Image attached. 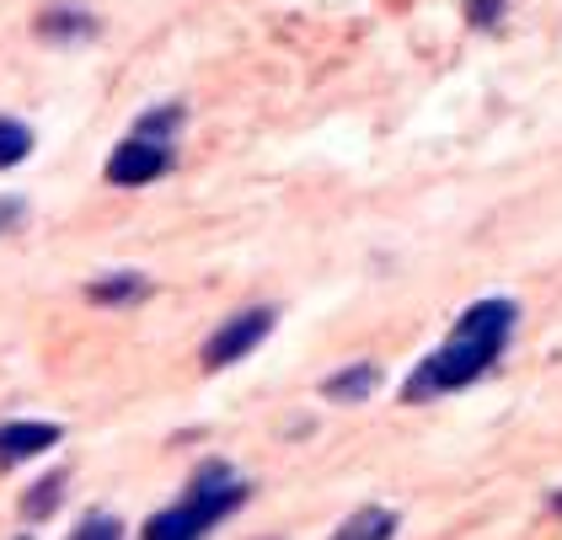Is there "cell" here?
Wrapping results in <instances>:
<instances>
[{"mask_svg":"<svg viewBox=\"0 0 562 540\" xmlns=\"http://www.w3.org/2000/svg\"><path fill=\"white\" fill-rule=\"evenodd\" d=\"M515 300H476L472 311L456 322V333L445 348H434L429 359L413 370V380L402 385L407 402H429L439 391H461L476 374L493 370V359L504 353V342L515 333Z\"/></svg>","mask_w":562,"mask_h":540,"instance_id":"6da1fadb","label":"cell"},{"mask_svg":"<svg viewBox=\"0 0 562 540\" xmlns=\"http://www.w3.org/2000/svg\"><path fill=\"white\" fill-rule=\"evenodd\" d=\"M241 503H247V487H241L225 465H204V471L193 476L188 503L156 514V519L145 525V540H199L210 525H220V519H225L231 508H241Z\"/></svg>","mask_w":562,"mask_h":540,"instance_id":"7a4b0ae2","label":"cell"},{"mask_svg":"<svg viewBox=\"0 0 562 540\" xmlns=\"http://www.w3.org/2000/svg\"><path fill=\"white\" fill-rule=\"evenodd\" d=\"M167 167H172V145H167V139L130 134V139L113 150V161H108V182H119V188H145V182H156Z\"/></svg>","mask_w":562,"mask_h":540,"instance_id":"3957f363","label":"cell"},{"mask_svg":"<svg viewBox=\"0 0 562 540\" xmlns=\"http://www.w3.org/2000/svg\"><path fill=\"white\" fill-rule=\"evenodd\" d=\"M268 333H273V311H262V305H258V311L231 316V322H225V327L204 342V370H225V364L247 359V353H252Z\"/></svg>","mask_w":562,"mask_h":540,"instance_id":"277c9868","label":"cell"},{"mask_svg":"<svg viewBox=\"0 0 562 540\" xmlns=\"http://www.w3.org/2000/svg\"><path fill=\"white\" fill-rule=\"evenodd\" d=\"M54 445H59V423H5L0 428V465H22Z\"/></svg>","mask_w":562,"mask_h":540,"instance_id":"5b68a950","label":"cell"},{"mask_svg":"<svg viewBox=\"0 0 562 540\" xmlns=\"http://www.w3.org/2000/svg\"><path fill=\"white\" fill-rule=\"evenodd\" d=\"M396 536V514L391 508H359L333 530V540H391Z\"/></svg>","mask_w":562,"mask_h":540,"instance_id":"8992f818","label":"cell"},{"mask_svg":"<svg viewBox=\"0 0 562 540\" xmlns=\"http://www.w3.org/2000/svg\"><path fill=\"white\" fill-rule=\"evenodd\" d=\"M381 385V370L375 364H353V370H344V374H333L322 391L333 396V402H364L370 391Z\"/></svg>","mask_w":562,"mask_h":540,"instance_id":"52a82bcc","label":"cell"},{"mask_svg":"<svg viewBox=\"0 0 562 540\" xmlns=\"http://www.w3.org/2000/svg\"><path fill=\"white\" fill-rule=\"evenodd\" d=\"M65 503V476H44V482H33L27 493H22V519H48L54 508Z\"/></svg>","mask_w":562,"mask_h":540,"instance_id":"ba28073f","label":"cell"},{"mask_svg":"<svg viewBox=\"0 0 562 540\" xmlns=\"http://www.w3.org/2000/svg\"><path fill=\"white\" fill-rule=\"evenodd\" d=\"M33 156V128L16 119H0V167H16Z\"/></svg>","mask_w":562,"mask_h":540,"instance_id":"9c48e42d","label":"cell"},{"mask_svg":"<svg viewBox=\"0 0 562 540\" xmlns=\"http://www.w3.org/2000/svg\"><path fill=\"white\" fill-rule=\"evenodd\" d=\"M91 300H97V305H119V300H134V294H145V279H139V273H119V279H97V284H91Z\"/></svg>","mask_w":562,"mask_h":540,"instance_id":"30bf717a","label":"cell"},{"mask_svg":"<svg viewBox=\"0 0 562 540\" xmlns=\"http://www.w3.org/2000/svg\"><path fill=\"white\" fill-rule=\"evenodd\" d=\"M70 540H124V525H119L113 514H91V519H81V525L70 530Z\"/></svg>","mask_w":562,"mask_h":540,"instance_id":"8fae6325","label":"cell"},{"mask_svg":"<svg viewBox=\"0 0 562 540\" xmlns=\"http://www.w3.org/2000/svg\"><path fill=\"white\" fill-rule=\"evenodd\" d=\"M44 33H91V22L81 16V11H48Z\"/></svg>","mask_w":562,"mask_h":540,"instance_id":"7c38bea8","label":"cell"}]
</instances>
